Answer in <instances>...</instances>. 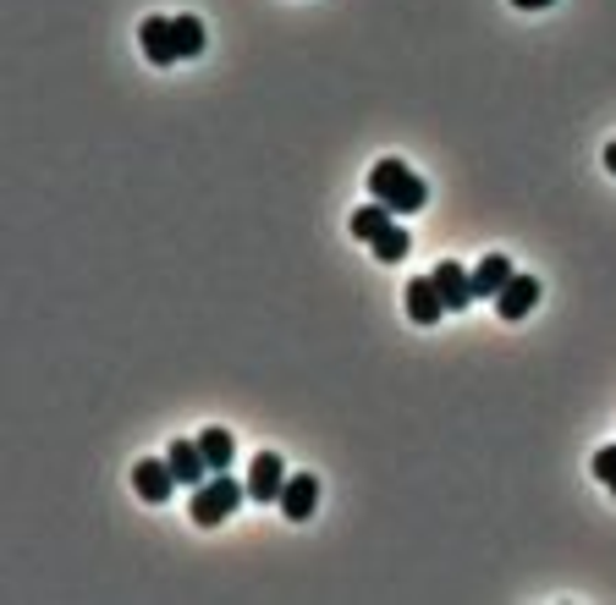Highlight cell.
<instances>
[{
  "label": "cell",
  "mask_w": 616,
  "mask_h": 605,
  "mask_svg": "<svg viewBox=\"0 0 616 605\" xmlns=\"http://www.w3.org/2000/svg\"><path fill=\"white\" fill-rule=\"evenodd\" d=\"M512 276H517V270H512V259H506V254H484V259L473 265V298L495 303V298H501V287H506Z\"/></svg>",
  "instance_id": "obj_11"
},
{
  "label": "cell",
  "mask_w": 616,
  "mask_h": 605,
  "mask_svg": "<svg viewBox=\"0 0 616 605\" xmlns=\"http://www.w3.org/2000/svg\"><path fill=\"white\" fill-rule=\"evenodd\" d=\"M369 199H380L391 215H418L424 199H429V188H424V177H413L407 160H374V171H369Z\"/></svg>",
  "instance_id": "obj_1"
},
{
  "label": "cell",
  "mask_w": 616,
  "mask_h": 605,
  "mask_svg": "<svg viewBox=\"0 0 616 605\" xmlns=\"http://www.w3.org/2000/svg\"><path fill=\"white\" fill-rule=\"evenodd\" d=\"M435 287H440V298H446V314H462V309L479 303V298H473V270H462L457 259H440V265H435Z\"/></svg>",
  "instance_id": "obj_3"
},
{
  "label": "cell",
  "mask_w": 616,
  "mask_h": 605,
  "mask_svg": "<svg viewBox=\"0 0 616 605\" xmlns=\"http://www.w3.org/2000/svg\"><path fill=\"white\" fill-rule=\"evenodd\" d=\"M171 34H177V56L182 61H193V56H204V23L199 18H171Z\"/></svg>",
  "instance_id": "obj_14"
},
{
  "label": "cell",
  "mask_w": 616,
  "mask_h": 605,
  "mask_svg": "<svg viewBox=\"0 0 616 605\" xmlns=\"http://www.w3.org/2000/svg\"><path fill=\"white\" fill-rule=\"evenodd\" d=\"M391 221H396V215H391L380 199H369V204H358V210H352V221H347V226H352V237H358V243H374Z\"/></svg>",
  "instance_id": "obj_12"
},
{
  "label": "cell",
  "mask_w": 616,
  "mask_h": 605,
  "mask_svg": "<svg viewBox=\"0 0 616 605\" xmlns=\"http://www.w3.org/2000/svg\"><path fill=\"white\" fill-rule=\"evenodd\" d=\"M605 171H611V177H616V144H611V149H605Z\"/></svg>",
  "instance_id": "obj_18"
},
{
  "label": "cell",
  "mask_w": 616,
  "mask_h": 605,
  "mask_svg": "<svg viewBox=\"0 0 616 605\" xmlns=\"http://www.w3.org/2000/svg\"><path fill=\"white\" fill-rule=\"evenodd\" d=\"M281 490H287V462L276 451H259L248 468V501L265 506V501H281Z\"/></svg>",
  "instance_id": "obj_6"
},
{
  "label": "cell",
  "mask_w": 616,
  "mask_h": 605,
  "mask_svg": "<svg viewBox=\"0 0 616 605\" xmlns=\"http://www.w3.org/2000/svg\"><path fill=\"white\" fill-rule=\"evenodd\" d=\"M248 501V484H237L232 473H210L204 484H193V501H188V517L199 528H221L237 506Z\"/></svg>",
  "instance_id": "obj_2"
},
{
  "label": "cell",
  "mask_w": 616,
  "mask_h": 605,
  "mask_svg": "<svg viewBox=\"0 0 616 605\" xmlns=\"http://www.w3.org/2000/svg\"><path fill=\"white\" fill-rule=\"evenodd\" d=\"M199 446H204V457H210V468H215V473H226V468H232V457H237V440H232L221 424H210V429L199 435Z\"/></svg>",
  "instance_id": "obj_13"
},
{
  "label": "cell",
  "mask_w": 616,
  "mask_h": 605,
  "mask_svg": "<svg viewBox=\"0 0 616 605\" xmlns=\"http://www.w3.org/2000/svg\"><path fill=\"white\" fill-rule=\"evenodd\" d=\"M589 468H594V479H600V484H605V490L616 495V446H600Z\"/></svg>",
  "instance_id": "obj_16"
},
{
  "label": "cell",
  "mask_w": 616,
  "mask_h": 605,
  "mask_svg": "<svg viewBox=\"0 0 616 605\" xmlns=\"http://www.w3.org/2000/svg\"><path fill=\"white\" fill-rule=\"evenodd\" d=\"M517 12H545V7H556V0H512Z\"/></svg>",
  "instance_id": "obj_17"
},
{
  "label": "cell",
  "mask_w": 616,
  "mask_h": 605,
  "mask_svg": "<svg viewBox=\"0 0 616 605\" xmlns=\"http://www.w3.org/2000/svg\"><path fill=\"white\" fill-rule=\"evenodd\" d=\"M276 506H281L292 523H309L314 506H320V479H314V473H287V490H281Z\"/></svg>",
  "instance_id": "obj_9"
},
{
  "label": "cell",
  "mask_w": 616,
  "mask_h": 605,
  "mask_svg": "<svg viewBox=\"0 0 616 605\" xmlns=\"http://www.w3.org/2000/svg\"><path fill=\"white\" fill-rule=\"evenodd\" d=\"M534 309H539V281L517 270V276L501 287V298H495V314H501L506 325H517V320H528Z\"/></svg>",
  "instance_id": "obj_4"
},
{
  "label": "cell",
  "mask_w": 616,
  "mask_h": 605,
  "mask_svg": "<svg viewBox=\"0 0 616 605\" xmlns=\"http://www.w3.org/2000/svg\"><path fill=\"white\" fill-rule=\"evenodd\" d=\"M138 45H144L149 67H171V61H182V56H177V34H171V18H144V23H138Z\"/></svg>",
  "instance_id": "obj_7"
},
{
  "label": "cell",
  "mask_w": 616,
  "mask_h": 605,
  "mask_svg": "<svg viewBox=\"0 0 616 605\" xmlns=\"http://www.w3.org/2000/svg\"><path fill=\"white\" fill-rule=\"evenodd\" d=\"M133 490H138L149 506L171 501V490H177V473H171V462H166V457H144V462H133Z\"/></svg>",
  "instance_id": "obj_5"
},
{
  "label": "cell",
  "mask_w": 616,
  "mask_h": 605,
  "mask_svg": "<svg viewBox=\"0 0 616 605\" xmlns=\"http://www.w3.org/2000/svg\"><path fill=\"white\" fill-rule=\"evenodd\" d=\"M440 314H446V298H440L435 276H413L407 281V320L413 325H440Z\"/></svg>",
  "instance_id": "obj_8"
},
{
  "label": "cell",
  "mask_w": 616,
  "mask_h": 605,
  "mask_svg": "<svg viewBox=\"0 0 616 605\" xmlns=\"http://www.w3.org/2000/svg\"><path fill=\"white\" fill-rule=\"evenodd\" d=\"M369 248H374V259H380V265H402V259H407V248H413V237H407V232L391 221V226H385V232H380Z\"/></svg>",
  "instance_id": "obj_15"
},
{
  "label": "cell",
  "mask_w": 616,
  "mask_h": 605,
  "mask_svg": "<svg viewBox=\"0 0 616 605\" xmlns=\"http://www.w3.org/2000/svg\"><path fill=\"white\" fill-rule=\"evenodd\" d=\"M166 462H171V473H177V484H204V479L215 473L199 440H171V451H166Z\"/></svg>",
  "instance_id": "obj_10"
}]
</instances>
